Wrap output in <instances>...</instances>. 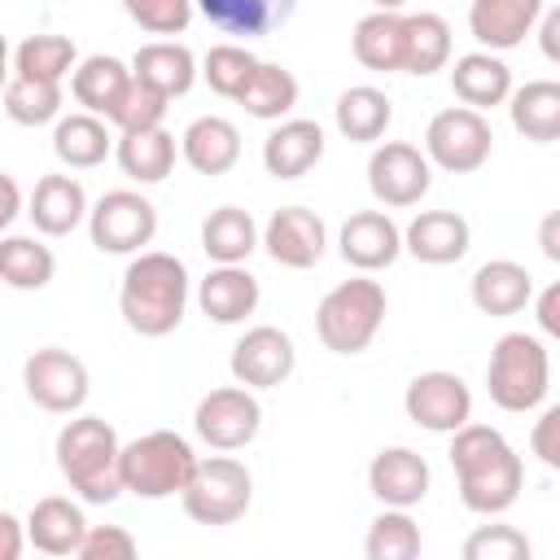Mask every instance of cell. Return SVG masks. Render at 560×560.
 Here are the masks:
<instances>
[{
  "label": "cell",
  "instance_id": "obj_47",
  "mask_svg": "<svg viewBox=\"0 0 560 560\" xmlns=\"http://www.w3.org/2000/svg\"><path fill=\"white\" fill-rule=\"evenodd\" d=\"M529 451H534L547 468L560 472V402L547 407V411L534 420V429H529Z\"/></svg>",
  "mask_w": 560,
  "mask_h": 560
},
{
  "label": "cell",
  "instance_id": "obj_25",
  "mask_svg": "<svg viewBox=\"0 0 560 560\" xmlns=\"http://www.w3.org/2000/svg\"><path fill=\"white\" fill-rule=\"evenodd\" d=\"M451 92L468 105V109H494V105H508L512 96V70L499 52L481 48V52H464L455 57L451 66Z\"/></svg>",
  "mask_w": 560,
  "mask_h": 560
},
{
  "label": "cell",
  "instance_id": "obj_28",
  "mask_svg": "<svg viewBox=\"0 0 560 560\" xmlns=\"http://www.w3.org/2000/svg\"><path fill=\"white\" fill-rule=\"evenodd\" d=\"M114 144H118V140L109 136V118L88 114V109L66 114V118H57V127H52V153H57V162L70 166V171H92V166H101V162L114 153Z\"/></svg>",
  "mask_w": 560,
  "mask_h": 560
},
{
  "label": "cell",
  "instance_id": "obj_50",
  "mask_svg": "<svg viewBox=\"0 0 560 560\" xmlns=\"http://www.w3.org/2000/svg\"><path fill=\"white\" fill-rule=\"evenodd\" d=\"M22 556V521L13 512L0 516V560H18Z\"/></svg>",
  "mask_w": 560,
  "mask_h": 560
},
{
  "label": "cell",
  "instance_id": "obj_4",
  "mask_svg": "<svg viewBox=\"0 0 560 560\" xmlns=\"http://www.w3.org/2000/svg\"><path fill=\"white\" fill-rule=\"evenodd\" d=\"M381 324H385V289L381 280H368V271L341 280L315 306V332L332 354H363L381 332Z\"/></svg>",
  "mask_w": 560,
  "mask_h": 560
},
{
  "label": "cell",
  "instance_id": "obj_26",
  "mask_svg": "<svg viewBox=\"0 0 560 560\" xmlns=\"http://www.w3.org/2000/svg\"><path fill=\"white\" fill-rule=\"evenodd\" d=\"M35 232L44 236H70L92 210H88V192L74 175H44L31 192V206H26Z\"/></svg>",
  "mask_w": 560,
  "mask_h": 560
},
{
  "label": "cell",
  "instance_id": "obj_46",
  "mask_svg": "<svg viewBox=\"0 0 560 560\" xmlns=\"http://www.w3.org/2000/svg\"><path fill=\"white\" fill-rule=\"evenodd\" d=\"M83 560H131L136 556V538L122 529V525H92L83 547H79Z\"/></svg>",
  "mask_w": 560,
  "mask_h": 560
},
{
  "label": "cell",
  "instance_id": "obj_5",
  "mask_svg": "<svg viewBox=\"0 0 560 560\" xmlns=\"http://www.w3.org/2000/svg\"><path fill=\"white\" fill-rule=\"evenodd\" d=\"M547 385H551V363H547L542 341L529 332H503L486 363L490 402L521 416L547 398Z\"/></svg>",
  "mask_w": 560,
  "mask_h": 560
},
{
  "label": "cell",
  "instance_id": "obj_51",
  "mask_svg": "<svg viewBox=\"0 0 560 560\" xmlns=\"http://www.w3.org/2000/svg\"><path fill=\"white\" fill-rule=\"evenodd\" d=\"M538 249L551 262H560V210H547L542 214V223H538Z\"/></svg>",
  "mask_w": 560,
  "mask_h": 560
},
{
  "label": "cell",
  "instance_id": "obj_34",
  "mask_svg": "<svg viewBox=\"0 0 560 560\" xmlns=\"http://www.w3.org/2000/svg\"><path fill=\"white\" fill-rule=\"evenodd\" d=\"M332 118H337V131H341L346 140H354V144H376V140L385 136V127L394 122V105H389V96H385L381 88L359 83V88H346V92L337 96Z\"/></svg>",
  "mask_w": 560,
  "mask_h": 560
},
{
  "label": "cell",
  "instance_id": "obj_33",
  "mask_svg": "<svg viewBox=\"0 0 560 560\" xmlns=\"http://www.w3.org/2000/svg\"><path fill=\"white\" fill-rule=\"evenodd\" d=\"M114 158L122 166L127 179L136 184H162L175 171V136L166 127H149V131H122L114 144Z\"/></svg>",
  "mask_w": 560,
  "mask_h": 560
},
{
  "label": "cell",
  "instance_id": "obj_36",
  "mask_svg": "<svg viewBox=\"0 0 560 560\" xmlns=\"http://www.w3.org/2000/svg\"><path fill=\"white\" fill-rule=\"evenodd\" d=\"M236 105L249 114V118H262V122H280L293 105H298V79L293 70L276 66V61H258V70L249 74L245 92L236 96Z\"/></svg>",
  "mask_w": 560,
  "mask_h": 560
},
{
  "label": "cell",
  "instance_id": "obj_37",
  "mask_svg": "<svg viewBox=\"0 0 560 560\" xmlns=\"http://www.w3.org/2000/svg\"><path fill=\"white\" fill-rule=\"evenodd\" d=\"M52 271H57V258H52V249L39 245L35 236H13V232H9V236L0 241V276H4L9 289H22V293L44 289V284L52 280Z\"/></svg>",
  "mask_w": 560,
  "mask_h": 560
},
{
  "label": "cell",
  "instance_id": "obj_1",
  "mask_svg": "<svg viewBox=\"0 0 560 560\" xmlns=\"http://www.w3.org/2000/svg\"><path fill=\"white\" fill-rule=\"evenodd\" d=\"M451 468H455L464 508L477 516L508 512L525 486V468H521V455L512 451V442L499 429L472 424V420L451 433Z\"/></svg>",
  "mask_w": 560,
  "mask_h": 560
},
{
  "label": "cell",
  "instance_id": "obj_40",
  "mask_svg": "<svg viewBox=\"0 0 560 560\" xmlns=\"http://www.w3.org/2000/svg\"><path fill=\"white\" fill-rule=\"evenodd\" d=\"M79 52L66 35H26L18 48H13V74H26V79H52L61 83L70 70H74Z\"/></svg>",
  "mask_w": 560,
  "mask_h": 560
},
{
  "label": "cell",
  "instance_id": "obj_53",
  "mask_svg": "<svg viewBox=\"0 0 560 560\" xmlns=\"http://www.w3.org/2000/svg\"><path fill=\"white\" fill-rule=\"evenodd\" d=\"M372 4H376V9H402L407 0H372Z\"/></svg>",
  "mask_w": 560,
  "mask_h": 560
},
{
  "label": "cell",
  "instance_id": "obj_18",
  "mask_svg": "<svg viewBox=\"0 0 560 560\" xmlns=\"http://www.w3.org/2000/svg\"><path fill=\"white\" fill-rule=\"evenodd\" d=\"M350 48H354V61L363 70H376V74L407 70V13L372 9L368 18L354 22Z\"/></svg>",
  "mask_w": 560,
  "mask_h": 560
},
{
  "label": "cell",
  "instance_id": "obj_23",
  "mask_svg": "<svg viewBox=\"0 0 560 560\" xmlns=\"http://www.w3.org/2000/svg\"><path fill=\"white\" fill-rule=\"evenodd\" d=\"M324 158V127L315 118H284L262 140V166L276 179H302Z\"/></svg>",
  "mask_w": 560,
  "mask_h": 560
},
{
  "label": "cell",
  "instance_id": "obj_38",
  "mask_svg": "<svg viewBox=\"0 0 560 560\" xmlns=\"http://www.w3.org/2000/svg\"><path fill=\"white\" fill-rule=\"evenodd\" d=\"M4 114H9L13 122H22V127L57 122V118H61V83L13 74V79L4 83Z\"/></svg>",
  "mask_w": 560,
  "mask_h": 560
},
{
  "label": "cell",
  "instance_id": "obj_27",
  "mask_svg": "<svg viewBox=\"0 0 560 560\" xmlns=\"http://www.w3.org/2000/svg\"><path fill=\"white\" fill-rule=\"evenodd\" d=\"M468 293H472V306L481 315L503 319V315L525 311V302L534 298V276L512 258H490V262H481L472 271V289Z\"/></svg>",
  "mask_w": 560,
  "mask_h": 560
},
{
  "label": "cell",
  "instance_id": "obj_9",
  "mask_svg": "<svg viewBox=\"0 0 560 560\" xmlns=\"http://www.w3.org/2000/svg\"><path fill=\"white\" fill-rule=\"evenodd\" d=\"M88 232L101 254H140L158 232V210L144 192L114 188L92 206Z\"/></svg>",
  "mask_w": 560,
  "mask_h": 560
},
{
  "label": "cell",
  "instance_id": "obj_35",
  "mask_svg": "<svg viewBox=\"0 0 560 560\" xmlns=\"http://www.w3.org/2000/svg\"><path fill=\"white\" fill-rule=\"evenodd\" d=\"M201 249L214 262H245L258 249V223L241 206H219L201 223Z\"/></svg>",
  "mask_w": 560,
  "mask_h": 560
},
{
  "label": "cell",
  "instance_id": "obj_24",
  "mask_svg": "<svg viewBox=\"0 0 560 560\" xmlns=\"http://www.w3.org/2000/svg\"><path fill=\"white\" fill-rule=\"evenodd\" d=\"M88 516L74 499H61V494H48L31 508L26 516V538L35 551L44 556H79L83 538H88Z\"/></svg>",
  "mask_w": 560,
  "mask_h": 560
},
{
  "label": "cell",
  "instance_id": "obj_52",
  "mask_svg": "<svg viewBox=\"0 0 560 560\" xmlns=\"http://www.w3.org/2000/svg\"><path fill=\"white\" fill-rule=\"evenodd\" d=\"M18 214H22V192H18V179H13V175H4V210H0V223L9 228Z\"/></svg>",
  "mask_w": 560,
  "mask_h": 560
},
{
  "label": "cell",
  "instance_id": "obj_20",
  "mask_svg": "<svg viewBox=\"0 0 560 560\" xmlns=\"http://www.w3.org/2000/svg\"><path fill=\"white\" fill-rule=\"evenodd\" d=\"M131 83H136V70H131L127 61H118V57H105V52L83 57V61L74 66V74H70L74 101H79L88 114H101V118H109V122L118 118V109H122Z\"/></svg>",
  "mask_w": 560,
  "mask_h": 560
},
{
  "label": "cell",
  "instance_id": "obj_15",
  "mask_svg": "<svg viewBox=\"0 0 560 560\" xmlns=\"http://www.w3.org/2000/svg\"><path fill=\"white\" fill-rule=\"evenodd\" d=\"M262 245L267 254L280 262V267H293V271H306L324 258V245H328V232H324V219L306 206H280L267 228H262Z\"/></svg>",
  "mask_w": 560,
  "mask_h": 560
},
{
  "label": "cell",
  "instance_id": "obj_48",
  "mask_svg": "<svg viewBox=\"0 0 560 560\" xmlns=\"http://www.w3.org/2000/svg\"><path fill=\"white\" fill-rule=\"evenodd\" d=\"M534 319H538V328H542L547 337L560 341V280H551V284L534 298Z\"/></svg>",
  "mask_w": 560,
  "mask_h": 560
},
{
  "label": "cell",
  "instance_id": "obj_22",
  "mask_svg": "<svg viewBox=\"0 0 560 560\" xmlns=\"http://www.w3.org/2000/svg\"><path fill=\"white\" fill-rule=\"evenodd\" d=\"M179 158L197 175H228L241 162V131L219 114H201L179 136Z\"/></svg>",
  "mask_w": 560,
  "mask_h": 560
},
{
  "label": "cell",
  "instance_id": "obj_6",
  "mask_svg": "<svg viewBox=\"0 0 560 560\" xmlns=\"http://www.w3.org/2000/svg\"><path fill=\"white\" fill-rule=\"evenodd\" d=\"M197 464L201 459L192 455L188 438L171 429H153L122 446V486L136 499H171V494H184Z\"/></svg>",
  "mask_w": 560,
  "mask_h": 560
},
{
  "label": "cell",
  "instance_id": "obj_7",
  "mask_svg": "<svg viewBox=\"0 0 560 560\" xmlns=\"http://www.w3.org/2000/svg\"><path fill=\"white\" fill-rule=\"evenodd\" d=\"M254 499V477L241 459L232 455H210L197 464L192 481L184 486L179 503L197 525H232L249 512Z\"/></svg>",
  "mask_w": 560,
  "mask_h": 560
},
{
  "label": "cell",
  "instance_id": "obj_11",
  "mask_svg": "<svg viewBox=\"0 0 560 560\" xmlns=\"http://www.w3.org/2000/svg\"><path fill=\"white\" fill-rule=\"evenodd\" d=\"M429 184H433V162L416 144L385 140V144L372 149V158H368V188H372V197L381 206H389V210L420 206Z\"/></svg>",
  "mask_w": 560,
  "mask_h": 560
},
{
  "label": "cell",
  "instance_id": "obj_12",
  "mask_svg": "<svg viewBox=\"0 0 560 560\" xmlns=\"http://www.w3.org/2000/svg\"><path fill=\"white\" fill-rule=\"evenodd\" d=\"M22 385H26V398L52 416H74L83 402H88V368L79 354L61 350V346H44L26 359L22 368Z\"/></svg>",
  "mask_w": 560,
  "mask_h": 560
},
{
  "label": "cell",
  "instance_id": "obj_21",
  "mask_svg": "<svg viewBox=\"0 0 560 560\" xmlns=\"http://www.w3.org/2000/svg\"><path fill=\"white\" fill-rule=\"evenodd\" d=\"M468 219L455 214V210H420L407 232H402V249L429 267H446V262H459L468 254Z\"/></svg>",
  "mask_w": 560,
  "mask_h": 560
},
{
  "label": "cell",
  "instance_id": "obj_30",
  "mask_svg": "<svg viewBox=\"0 0 560 560\" xmlns=\"http://www.w3.org/2000/svg\"><path fill=\"white\" fill-rule=\"evenodd\" d=\"M201 18L210 26H219L223 35H241V39H258V35H271L280 31L298 0H197Z\"/></svg>",
  "mask_w": 560,
  "mask_h": 560
},
{
  "label": "cell",
  "instance_id": "obj_19",
  "mask_svg": "<svg viewBox=\"0 0 560 560\" xmlns=\"http://www.w3.org/2000/svg\"><path fill=\"white\" fill-rule=\"evenodd\" d=\"M538 18H542V0H472L468 4V31L490 52L516 48L529 31H538Z\"/></svg>",
  "mask_w": 560,
  "mask_h": 560
},
{
  "label": "cell",
  "instance_id": "obj_13",
  "mask_svg": "<svg viewBox=\"0 0 560 560\" xmlns=\"http://www.w3.org/2000/svg\"><path fill=\"white\" fill-rule=\"evenodd\" d=\"M407 420L429 433H455L472 420V394L455 372H420L402 394Z\"/></svg>",
  "mask_w": 560,
  "mask_h": 560
},
{
  "label": "cell",
  "instance_id": "obj_49",
  "mask_svg": "<svg viewBox=\"0 0 560 560\" xmlns=\"http://www.w3.org/2000/svg\"><path fill=\"white\" fill-rule=\"evenodd\" d=\"M538 48H542V57H547V61H556V66H560V4H556V9H547V13L538 18Z\"/></svg>",
  "mask_w": 560,
  "mask_h": 560
},
{
  "label": "cell",
  "instance_id": "obj_45",
  "mask_svg": "<svg viewBox=\"0 0 560 560\" xmlns=\"http://www.w3.org/2000/svg\"><path fill=\"white\" fill-rule=\"evenodd\" d=\"M166 105H171L166 92H158L153 83L136 79L131 92H127V101H122V109H118V118H114V127H118V131H149V127H162Z\"/></svg>",
  "mask_w": 560,
  "mask_h": 560
},
{
  "label": "cell",
  "instance_id": "obj_31",
  "mask_svg": "<svg viewBox=\"0 0 560 560\" xmlns=\"http://www.w3.org/2000/svg\"><path fill=\"white\" fill-rule=\"evenodd\" d=\"M508 114L525 140H534V144L560 140V83L556 79H529L525 88H512Z\"/></svg>",
  "mask_w": 560,
  "mask_h": 560
},
{
  "label": "cell",
  "instance_id": "obj_16",
  "mask_svg": "<svg viewBox=\"0 0 560 560\" xmlns=\"http://www.w3.org/2000/svg\"><path fill=\"white\" fill-rule=\"evenodd\" d=\"M341 258L354 267V271H385L398 254H402V232L398 223L385 214V210H354L346 223H341Z\"/></svg>",
  "mask_w": 560,
  "mask_h": 560
},
{
  "label": "cell",
  "instance_id": "obj_39",
  "mask_svg": "<svg viewBox=\"0 0 560 560\" xmlns=\"http://www.w3.org/2000/svg\"><path fill=\"white\" fill-rule=\"evenodd\" d=\"M451 61V22L442 13H407V74H433Z\"/></svg>",
  "mask_w": 560,
  "mask_h": 560
},
{
  "label": "cell",
  "instance_id": "obj_10",
  "mask_svg": "<svg viewBox=\"0 0 560 560\" xmlns=\"http://www.w3.org/2000/svg\"><path fill=\"white\" fill-rule=\"evenodd\" d=\"M192 424H197V438H201L206 446H214V451H241V446H249V442L258 438V429H262V407H258L254 389L236 381V385L210 389V394L197 402Z\"/></svg>",
  "mask_w": 560,
  "mask_h": 560
},
{
  "label": "cell",
  "instance_id": "obj_42",
  "mask_svg": "<svg viewBox=\"0 0 560 560\" xmlns=\"http://www.w3.org/2000/svg\"><path fill=\"white\" fill-rule=\"evenodd\" d=\"M258 70V57L245 48V44H214L206 57H201V74L210 83V92L236 101L249 83V74Z\"/></svg>",
  "mask_w": 560,
  "mask_h": 560
},
{
  "label": "cell",
  "instance_id": "obj_17",
  "mask_svg": "<svg viewBox=\"0 0 560 560\" xmlns=\"http://www.w3.org/2000/svg\"><path fill=\"white\" fill-rule=\"evenodd\" d=\"M368 490L385 508H416L429 494V464L411 446H385L368 464Z\"/></svg>",
  "mask_w": 560,
  "mask_h": 560
},
{
  "label": "cell",
  "instance_id": "obj_2",
  "mask_svg": "<svg viewBox=\"0 0 560 560\" xmlns=\"http://www.w3.org/2000/svg\"><path fill=\"white\" fill-rule=\"evenodd\" d=\"M188 306V267L175 254L162 249H140L118 289V311L131 332L140 337H166L179 328Z\"/></svg>",
  "mask_w": 560,
  "mask_h": 560
},
{
  "label": "cell",
  "instance_id": "obj_32",
  "mask_svg": "<svg viewBox=\"0 0 560 560\" xmlns=\"http://www.w3.org/2000/svg\"><path fill=\"white\" fill-rule=\"evenodd\" d=\"M131 70H136V79L153 83V88L166 92L171 101L184 96V92L197 83V57H192V48H184V44H175V39L140 44L136 57H131Z\"/></svg>",
  "mask_w": 560,
  "mask_h": 560
},
{
  "label": "cell",
  "instance_id": "obj_14",
  "mask_svg": "<svg viewBox=\"0 0 560 560\" xmlns=\"http://www.w3.org/2000/svg\"><path fill=\"white\" fill-rule=\"evenodd\" d=\"M232 376L249 389H276L293 376L298 368V350H293V337L276 324H258L249 328L236 346H232Z\"/></svg>",
  "mask_w": 560,
  "mask_h": 560
},
{
  "label": "cell",
  "instance_id": "obj_44",
  "mask_svg": "<svg viewBox=\"0 0 560 560\" xmlns=\"http://www.w3.org/2000/svg\"><path fill=\"white\" fill-rule=\"evenodd\" d=\"M122 9L149 35H179L188 31L197 0H122Z\"/></svg>",
  "mask_w": 560,
  "mask_h": 560
},
{
  "label": "cell",
  "instance_id": "obj_3",
  "mask_svg": "<svg viewBox=\"0 0 560 560\" xmlns=\"http://www.w3.org/2000/svg\"><path fill=\"white\" fill-rule=\"evenodd\" d=\"M57 468L83 503H114L127 490L118 433L101 416H74L57 433Z\"/></svg>",
  "mask_w": 560,
  "mask_h": 560
},
{
  "label": "cell",
  "instance_id": "obj_43",
  "mask_svg": "<svg viewBox=\"0 0 560 560\" xmlns=\"http://www.w3.org/2000/svg\"><path fill=\"white\" fill-rule=\"evenodd\" d=\"M529 538L516 525H481L464 538V560H529Z\"/></svg>",
  "mask_w": 560,
  "mask_h": 560
},
{
  "label": "cell",
  "instance_id": "obj_29",
  "mask_svg": "<svg viewBox=\"0 0 560 560\" xmlns=\"http://www.w3.org/2000/svg\"><path fill=\"white\" fill-rule=\"evenodd\" d=\"M258 280L241 267V262H219L214 271H206L197 302L214 324H241L258 311Z\"/></svg>",
  "mask_w": 560,
  "mask_h": 560
},
{
  "label": "cell",
  "instance_id": "obj_8",
  "mask_svg": "<svg viewBox=\"0 0 560 560\" xmlns=\"http://www.w3.org/2000/svg\"><path fill=\"white\" fill-rule=\"evenodd\" d=\"M494 149V131L486 122L481 109H468V105H451L442 114L429 118L424 127V153L433 166L451 171V175H472L486 166Z\"/></svg>",
  "mask_w": 560,
  "mask_h": 560
},
{
  "label": "cell",
  "instance_id": "obj_41",
  "mask_svg": "<svg viewBox=\"0 0 560 560\" xmlns=\"http://www.w3.org/2000/svg\"><path fill=\"white\" fill-rule=\"evenodd\" d=\"M363 551H368V560H416L420 556V525L407 516V508H385L368 525Z\"/></svg>",
  "mask_w": 560,
  "mask_h": 560
}]
</instances>
